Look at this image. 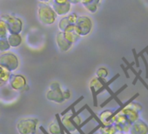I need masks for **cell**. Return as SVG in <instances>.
Masks as SVG:
<instances>
[{
  "mask_svg": "<svg viewBox=\"0 0 148 134\" xmlns=\"http://www.w3.org/2000/svg\"><path fill=\"white\" fill-rule=\"evenodd\" d=\"M38 18L45 25H51L56 22L57 15L51 5L45 3H40L37 9Z\"/></svg>",
  "mask_w": 148,
  "mask_h": 134,
  "instance_id": "obj_1",
  "label": "cell"
},
{
  "mask_svg": "<svg viewBox=\"0 0 148 134\" xmlns=\"http://www.w3.org/2000/svg\"><path fill=\"white\" fill-rule=\"evenodd\" d=\"M38 123L39 120L37 118H23L18 121L16 128L19 134H34Z\"/></svg>",
  "mask_w": 148,
  "mask_h": 134,
  "instance_id": "obj_2",
  "label": "cell"
},
{
  "mask_svg": "<svg viewBox=\"0 0 148 134\" xmlns=\"http://www.w3.org/2000/svg\"><path fill=\"white\" fill-rule=\"evenodd\" d=\"M19 64V58L14 52L8 51L0 54V65L4 66L9 72H16L18 69Z\"/></svg>",
  "mask_w": 148,
  "mask_h": 134,
  "instance_id": "obj_3",
  "label": "cell"
},
{
  "mask_svg": "<svg viewBox=\"0 0 148 134\" xmlns=\"http://www.w3.org/2000/svg\"><path fill=\"white\" fill-rule=\"evenodd\" d=\"M45 98L48 101L61 105L64 102V97H63V88L61 85L55 81L52 82L50 85L48 90L45 92Z\"/></svg>",
  "mask_w": 148,
  "mask_h": 134,
  "instance_id": "obj_4",
  "label": "cell"
},
{
  "mask_svg": "<svg viewBox=\"0 0 148 134\" xmlns=\"http://www.w3.org/2000/svg\"><path fill=\"white\" fill-rule=\"evenodd\" d=\"M74 26H75V30L77 33L80 36V38L86 37L92 32L93 23L92 18H90L88 16L82 15L78 17V19Z\"/></svg>",
  "mask_w": 148,
  "mask_h": 134,
  "instance_id": "obj_5",
  "label": "cell"
},
{
  "mask_svg": "<svg viewBox=\"0 0 148 134\" xmlns=\"http://www.w3.org/2000/svg\"><path fill=\"white\" fill-rule=\"evenodd\" d=\"M8 83L10 85V87L13 91L18 92H24L30 89L26 77L21 73L12 74Z\"/></svg>",
  "mask_w": 148,
  "mask_h": 134,
  "instance_id": "obj_6",
  "label": "cell"
},
{
  "mask_svg": "<svg viewBox=\"0 0 148 134\" xmlns=\"http://www.w3.org/2000/svg\"><path fill=\"white\" fill-rule=\"evenodd\" d=\"M1 18L6 23L8 32L20 34L23 30V21L20 18L12 14H4Z\"/></svg>",
  "mask_w": 148,
  "mask_h": 134,
  "instance_id": "obj_7",
  "label": "cell"
},
{
  "mask_svg": "<svg viewBox=\"0 0 148 134\" xmlns=\"http://www.w3.org/2000/svg\"><path fill=\"white\" fill-rule=\"evenodd\" d=\"M130 134H148V124L142 119H138L131 124Z\"/></svg>",
  "mask_w": 148,
  "mask_h": 134,
  "instance_id": "obj_8",
  "label": "cell"
},
{
  "mask_svg": "<svg viewBox=\"0 0 148 134\" xmlns=\"http://www.w3.org/2000/svg\"><path fill=\"white\" fill-rule=\"evenodd\" d=\"M56 44L58 50L61 52H67L71 47L72 44H71L64 37L63 31H58L56 35Z\"/></svg>",
  "mask_w": 148,
  "mask_h": 134,
  "instance_id": "obj_9",
  "label": "cell"
},
{
  "mask_svg": "<svg viewBox=\"0 0 148 134\" xmlns=\"http://www.w3.org/2000/svg\"><path fill=\"white\" fill-rule=\"evenodd\" d=\"M63 32H64L65 38L72 44L77 43L80 38V36L77 33V31L75 30V26H74V25H69Z\"/></svg>",
  "mask_w": 148,
  "mask_h": 134,
  "instance_id": "obj_10",
  "label": "cell"
},
{
  "mask_svg": "<svg viewBox=\"0 0 148 134\" xmlns=\"http://www.w3.org/2000/svg\"><path fill=\"white\" fill-rule=\"evenodd\" d=\"M122 60L125 63V64H126V68L128 69V70H131L132 72H133V74H134V76H135V79H134V80H133V82H132V85H136V83H137V81L138 80H140L141 81V83L144 85V86L148 90V85L145 83V81H144V79L141 78V73H142V71H138V72H136V70L133 68V65L135 64V63L134 62H132V63H129L127 60H126V58L125 57H122Z\"/></svg>",
  "mask_w": 148,
  "mask_h": 134,
  "instance_id": "obj_11",
  "label": "cell"
},
{
  "mask_svg": "<svg viewBox=\"0 0 148 134\" xmlns=\"http://www.w3.org/2000/svg\"><path fill=\"white\" fill-rule=\"evenodd\" d=\"M113 112H114L113 110L107 109V110H105V111H101L99 114L98 118H99V119L102 125L106 126V125L113 124L112 122V118L113 117Z\"/></svg>",
  "mask_w": 148,
  "mask_h": 134,
  "instance_id": "obj_12",
  "label": "cell"
},
{
  "mask_svg": "<svg viewBox=\"0 0 148 134\" xmlns=\"http://www.w3.org/2000/svg\"><path fill=\"white\" fill-rule=\"evenodd\" d=\"M51 7L54 10L57 16H65L66 14H68L71 12V5L69 2H67L65 4H62V5H58V4L54 3L51 5Z\"/></svg>",
  "mask_w": 148,
  "mask_h": 134,
  "instance_id": "obj_13",
  "label": "cell"
},
{
  "mask_svg": "<svg viewBox=\"0 0 148 134\" xmlns=\"http://www.w3.org/2000/svg\"><path fill=\"white\" fill-rule=\"evenodd\" d=\"M106 79H99L98 77H95V78L91 79V81L89 83V87H92L93 89H95L97 95H99L104 92L103 87L106 85Z\"/></svg>",
  "mask_w": 148,
  "mask_h": 134,
  "instance_id": "obj_14",
  "label": "cell"
},
{
  "mask_svg": "<svg viewBox=\"0 0 148 134\" xmlns=\"http://www.w3.org/2000/svg\"><path fill=\"white\" fill-rule=\"evenodd\" d=\"M6 38H7V40L11 48H18L23 43V38H22L21 34L9 33Z\"/></svg>",
  "mask_w": 148,
  "mask_h": 134,
  "instance_id": "obj_15",
  "label": "cell"
},
{
  "mask_svg": "<svg viewBox=\"0 0 148 134\" xmlns=\"http://www.w3.org/2000/svg\"><path fill=\"white\" fill-rule=\"evenodd\" d=\"M100 0H81L80 4L90 12L95 13L98 11Z\"/></svg>",
  "mask_w": 148,
  "mask_h": 134,
  "instance_id": "obj_16",
  "label": "cell"
},
{
  "mask_svg": "<svg viewBox=\"0 0 148 134\" xmlns=\"http://www.w3.org/2000/svg\"><path fill=\"white\" fill-rule=\"evenodd\" d=\"M47 132L49 134H65L64 131L61 129L57 119H53L48 125Z\"/></svg>",
  "mask_w": 148,
  "mask_h": 134,
  "instance_id": "obj_17",
  "label": "cell"
},
{
  "mask_svg": "<svg viewBox=\"0 0 148 134\" xmlns=\"http://www.w3.org/2000/svg\"><path fill=\"white\" fill-rule=\"evenodd\" d=\"M11 75H12L11 72H9L4 66L0 65V87L4 86L5 84L8 83Z\"/></svg>",
  "mask_w": 148,
  "mask_h": 134,
  "instance_id": "obj_18",
  "label": "cell"
},
{
  "mask_svg": "<svg viewBox=\"0 0 148 134\" xmlns=\"http://www.w3.org/2000/svg\"><path fill=\"white\" fill-rule=\"evenodd\" d=\"M98 131H99L101 134H116L118 132L114 124H110L106 126L101 125V127Z\"/></svg>",
  "mask_w": 148,
  "mask_h": 134,
  "instance_id": "obj_19",
  "label": "cell"
},
{
  "mask_svg": "<svg viewBox=\"0 0 148 134\" xmlns=\"http://www.w3.org/2000/svg\"><path fill=\"white\" fill-rule=\"evenodd\" d=\"M125 88H127V85H123V86H122V87H121L119 90H118L116 92H112V93L111 94L110 98H107V99H106V100L104 103H102V104L100 105V107H101V108L105 107V106H106V105L108 103H110V102H111L112 99H115V98L118 97V95H119V93H121V92H123V91H124Z\"/></svg>",
  "mask_w": 148,
  "mask_h": 134,
  "instance_id": "obj_20",
  "label": "cell"
},
{
  "mask_svg": "<svg viewBox=\"0 0 148 134\" xmlns=\"http://www.w3.org/2000/svg\"><path fill=\"white\" fill-rule=\"evenodd\" d=\"M74 111H75V110H72L71 121H72V124H74V126H75V127H76V129L79 131V126H80L81 123L83 122V119H82V118H81L79 115L74 114Z\"/></svg>",
  "mask_w": 148,
  "mask_h": 134,
  "instance_id": "obj_21",
  "label": "cell"
},
{
  "mask_svg": "<svg viewBox=\"0 0 148 134\" xmlns=\"http://www.w3.org/2000/svg\"><path fill=\"white\" fill-rule=\"evenodd\" d=\"M109 75V71L106 67H99V68L96 71V77L102 79H106V78Z\"/></svg>",
  "mask_w": 148,
  "mask_h": 134,
  "instance_id": "obj_22",
  "label": "cell"
},
{
  "mask_svg": "<svg viewBox=\"0 0 148 134\" xmlns=\"http://www.w3.org/2000/svg\"><path fill=\"white\" fill-rule=\"evenodd\" d=\"M9 32H8L6 23L2 18H0V38H6Z\"/></svg>",
  "mask_w": 148,
  "mask_h": 134,
  "instance_id": "obj_23",
  "label": "cell"
},
{
  "mask_svg": "<svg viewBox=\"0 0 148 134\" xmlns=\"http://www.w3.org/2000/svg\"><path fill=\"white\" fill-rule=\"evenodd\" d=\"M11 49V46L8 43L7 38H0V52H5Z\"/></svg>",
  "mask_w": 148,
  "mask_h": 134,
  "instance_id": "obj_24",
  "label": "cell"
},
{
  "mask_svg": "<svg viewBox=\"0 0 148 134\" xmlns=\"http://www.w3.org/2000/svg\"><path fill=\"white\" fill-rule=\"evenodd\" d=\"M69 25H71V24L68 21L67 16H64L58 22V30L59 31H64Z\"/></svg>",
  "mask_w": 148,
  "mask_h": 134,
  "instance_id": "obj_25",
  "label": "cell"
},
{
  "mask_svg": "<svg viewBox=\"0 0 148 134\" xmlns=\"http://www.w3.org/2000/svg\"><path fill=\"white\" fill-rule=\"evenodd\" d=\"M83 99H84V97H83V96H82V97H80L79 99H77V100H76L75 102H74L73 104H71L70 106H68V107L66 108V110H64L63 112H61V116H63V115H64L65 113H67V112H69V111H71L74 110V107H75V106H76V105H77L80 101H82Z\"/></svg>",
  "mask_w": 148,
  "mask_h": 134,
  "instance_id": "obj_26",
  "label": "cell"
},
{
  "mask_svg": "<svg viewBox=\"0 0 148 134\" xmlns=\"http://www.w3.org/2000/svg\"><path fill=\"white\" fill-rule=\"evenodd\" d=\"M128 105H129L130 107H132V109L136 110L138 112H141V111H142V110H143V106H142L139 103L135 102V101H132V102L129 103V104H128Z\"/></svg>",
  "mask_w": 148,
  "mask_h": 134,
  "instance_id": "obj_27",
  "label": "cell"
},
{
  "mask_svg": "<svg viewBox=\"0 0 148 134\" xmlns=\"http://www.w3.org/2000/svg\"><path fill=\"white\" fill-rule=\"evenodd\" d=\"M78 14L75 13V12H72L69 15H67V18H68V21L71 25H75L77 19H78Z\"/></svg>",
  "mask_w": 148,
  "mask_h": 134,
  "instance_id": "obj_28",
  "label": "cell"
},
{
  "mask_svg": "<svg viewBox=\"0 0 148 134\" xmlns=\"http://www.w3.org/2000/svg\"><path fill=\"white\" fill-rule=\"evenodd\" d=\"M143 52H144V51H140V53L138 54V56H139V57H141V59L143 60V63L145 64V72H146V75H145V78H146V79H148V63H147V61H146V59H145V56H144Z\"/></svg>",
  "mask_w": 148,
  "mask_h": 134,
  "instance_id": "obj_29",
  "label": "cell"
},
{
  "mask_svg": "<svg viewBox=\"0 0 148 134\" xmlns=\"http://www.w3.org/2000/svg\"><path fill=\"white\" fill-rule=\"evenodd\" d=\"M63 97H64V101L66 100H69L71 97V91L67 88L65 89H63Z\"/></svg>",
  "mask_w": 148,
  "mask_h": 134,
  "instance_id": "obj_30",
  "label": "cell"
},
{
  "mask_svg": "<svg viewBox=\"0 0 148 134\" xmlns=\"http://www.w3.org/2000/svg\"><path fill=\"white\" fill-rule=\"evenodd\" d=\"M132 53H133V57H134V63H135V64L137 65V68L138 69H139V66H140V64H139V61H138V54H137V52H136V50L135 49H132Z\"/></svg>",
  "mask_w": 148,
  "mask_h": 134,
  "instance_id": "obj_31",
  "label": "cell"
},
{
  "mask_svg": "<svg viewBox=\"0 0 148 134\" xmlns=\"http://www.w3.org/2000/svg\"><path fill=\"white\" fill-rule=\"evenodd\" d=\"M120 67L122 68V70L124 71V72H125V77H126L127 79H129V77H130V76H129V74H128V72H127V70H128V69L126 68V67H125L124 64H121V65H120Z\"/></svg>",
  "mask_w": 148,
  "mask_h": 134,
  "instance_id": "obj_32",
  "label": "cell"
},
{
  "mask_svg": "<svg viewBox=\"0 0 148 134\" xmlns=\"http://www.w3.org/2000/svg\"><path fill=\"white\" fill-rule=\"evenodd\" d=\"M86 107H87V105H84L83 107H81V108H80V109H79L78 111H74V114H76V115H79V114H80L82 111H84L86 109Z\"/></svg>",
  "mask_w": 148,
  "mask_h": 134,
  "instance_id": "obj_33",
  "label": "cell"
},
{
  "mask_svg": "<svg viewBox=\"0 0 148 134\" xmlns=\"http://www.w3.org/2000/svg\"><path fill=\"white\" fill-rule=\"evenodd\" d=\"M55 4L58 5H62V4H65L67 2H69V0H53Z\"/></svg>",
  "mask_w": 148,
  "mask_h": 134,
  "instance_id": "obj_34",
  "label": "cell"
},
{
  "mask_svg": "<svg viewBox=\"0 0 148 134\" xmlns=\"http://www.w3.org/2000/svg\"><path fill=\"white\" fill-rule=\"evenodd\" d=\"M81 2V0H69V3L71 5H77Z\"/></svg>",
  "mask_w": 148,
  "mask_h": 134,
  "instance_id": "obj_35",
  "label": "cell"
},
{
  "mask_svg": "<svg viewBox=\"0 0 148 134\" xmlns=\"http://www.w3.org/2000/svg\"><path fill=\"white\" fill-rule=\"evenodd\" d=\"M38 1L40 2V3H45V4H49L51 0H38Z\"/></svg>",
  "mask_w": 148,
  "mask_h": 134,
  "instance_id": "obj_36",
  "label": "cell"
},
{
  "mask_svg": "<svg viewBox=\"0 0 148 134\" xmlns=\"http://www.w3.org/2000/svg\"><path fill=\"white\" fill-rule=\"evenodd\" d=\"M40 130H41V131H42L44 134H49V133H48V132H47V131L45 130V128H44L43 126H40Z\"/></svg>",
  "mask_w": 148,
  "mask_h": 134,
  "instance_id": "obj_37",
  "label": "cell"
},
{
  "mask_svg": "<svg viewBox=\"0 0 148 134\" xmlns=\"http://www.w3.org/2000/svg\"><path fill=\"white\" fill-rule=\"evenodd\" d=\"M145 51H146V53H147V55H148V46L145 49Z\"/></svg>",
  "mask_w": 148,
  "mask_h": 134,
  "instance_id": "obj_38",
  "label": "cell"
},
{
  "mask_svg": "<svg viewBox=\"0 0 148 134\" xmlns=\"http://www.w3.org/2000/svg\"><path fill=\"white\" fill-rule=\"evenodd\" d=\"M116 134H128V133H124V132H117Z\"/></svg>",
  "mask_w": 148,
  "mask_h": 134,
  "instance_id": "obj_39",
  "label": "cell"
},
{
  "mask_svg": "<svg viewBox=\"0 0 148 134\" xmlns=\"http://www.w3.org/2000/svg\"><path fill=\"white\" fill-rule=\"evenodd\" d=\"M95 134H101V133L99 131H97V132H95Z\"/></svg>",
  "mask_w": 148,
  "mask_h": 134,
  "instance_id": "obj_40",
  "label": "cell"
}]
</instances>
